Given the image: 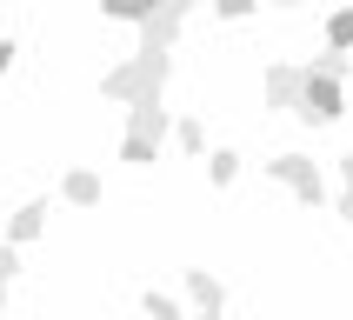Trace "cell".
<instances>
[{"mask_svg": "<svg viewBox=\"0 0 353 320\" xmlns=\"http://www.w3.org/2000/svg\"><path fill=\"white\" fill-rule=\"evenodd\" d=\"M14 54H20V47H14V40H7V34H0V74L14 67Z\"/></svg>", "mask_w": 353, "mask_h": 320, "instance_id": "cell-18", "label": "cell"}, {"mask_svg": "<svg viewBox=\"0 0 353 320\" xmlns=\"http://www.w3.org/2000/svg\"><path fill=\"white\" fill-rule=\"evenodd\" d=\"M167 140H180L187 154H207V127H200V120H174V134H167Z\"/></svg>", "mask_w": 353, "mask_h": 320, "instance_id": "cell-12", "label": "cell"}, {"mask_svg": "<svg viewBox=\"0 0 353 320\" xmlns=\"http://www.w3.org/2000/svg\"><path fill=\"white\" fill-rule=\"evenodd\" d=\"M300 80L307 67H267V107H300Z\"/></svg>", "mask_w": 353, "mask_h": 320, "instance_id": "cell-7", "label": "cell"}, {"mask_svg": "<svg viewBox=\"0 0 353 320\" xmlns=\"http://www.w3.org/2000/svg\"><path fill=\"white\" fill-rule=\"evenodd\" d=\"M187 300H194V314H220V307H227V287H220L207 267H187Z\"/></svg>", "mask_w": 353, "mask_h": 320, "instance_id": "cell-6", "label": "cell"}, {"mask_svg": "<svg viewBox=\"0 0 353 320\" xmlns=\"http://www.w3.org/2000/svg\"><path fill=\"white\" fill-rule=\"evenodd\" d=\"M194 320H220V314H194Z\"/></svg>", "mask_w": 353, "mask_h": 320, "instance_id": "cell-21", "label": "cell"}, {"mask_svg": "<svg viewBox=\"0 0 353 320\" xmlns=\"http://www.w3.org/2000/svg\"><path fill=\"white\" fill-rule=\"evenodd\" d=\"M200 160H207V180H214V187H227V180L240 174V154H234V147H214V154H200Z\"/></svg>", "mask_w": 353, "mask_h": 320, "instance_id": "cell-9", "label": "cell"}, {"mask_svg": "<svg viewBox=\"0 0 353 320\" xmlns=\"http://www.w3.org/2000/svg\"><path fill=\"white\" fill-rule=\"evenodd\" d=\"M314 74H327V80H347V54H334V47H327V54L314 60Z\"/></svg>", "mask_w": 353, "mask_h": 320, "instance_id": "cell-15", "label": "cell"}, {"mask_svg": "<svg viewBox=\"0 0 353 320\" xmlns=\"http://www.w3.org/2000/svg\"><path fill=\"white\" fill-rule=\"evenodd\" d=\"M140 307H147V320H187V314H180V300L167 294V287H147V294H140Z\"/></svg>", "mask_w": 353, "mask_h": 320, "instance_id": "cell-10", "label": "cell"}, {"mask_svg": "<svg viewBox=\"0 0 353 320\" xmlns=\"http://www.w3.org/2000/svg\"><path fill=\"white\" fill-rule=\"evenodd\" d=\"M60 200H74V207H100V174H94V167H67V174H60Z\"/></svg>", "mask_w": 353, "mask_h": 320, "instance_id": "cell-8", "label": "cell"}, {"mask_svg": "<svg viewBox=\"0 0 353 320\" xmlns=\"http://www.w3.org/2000/svg\"><path fill=\"white\" fill-rule=\"evenodd\" d=\"M267 180H280L294 200H307V207H327V180H320V160H307V154H280V160H267Z\"/></svg>", "mask_w": 353, "mask_h": 320, "instance_id": "cell-3", "label": "cell"}, {"mask_svg": "<svg viewBox=\"0 0 353 320\" xmlns=\"http://www.w3.org/2000/svg\"><path fill=\"white\" fill-rule=\"evenodd\" d=\"M327 47H334V54H347V47H353V7L327 14Z\"/></svg>", "mask_w": 353, "mask_h": 320, "instance_id": "cell-11", "label": "cell"}, {"mask_svg": "<svg viewBox=\"0 0 353 320\" xmlns=\"http://www.w3.org/2000/svg\"><path fill=\"white\" fill-rule=\"evenodd\" d=\"M254 7H260V0H214V14H220V20H247Z\"/></svg>", "mask_w": 353, "mask_h": 320, "instance_id": "cell-17", "label": "cell"}, {"mask_svg": "<svg viewBox=\"0 0 353 320\" xmlns=\"http://www.w3.org/2000/svg\"><path fill=\"white\" fill-rule=\"evenodd\" d=\"M167 74H174V54H134V60H120V67H107L100 94L120 100V107H134V100H160V94H167Z\"/></svg>", "mask_w": 353, "mask_h": 320, "instance_id": "cell-1", "label": "cell"}, {"mask_svg": "<svg viewBox=\"0 0 353 320\" xmlns=\"http://www.w3.org/2000/svg\"><path fill=\"white\" fill-rule=\"evenodd\" d=\"M100 14H107V20H127V27L147 20V14H140V0H100Z\"/></svg>", "mask_w": 353, "mask_h": 320, "instance_id": "cell-14", "label": "cell"}, {"mask_svg": "<svg viewBox=\"0 0 353 320\" xmlns=\"http://www.w3.org/2000/svg\"><path fill=\"white\" fill-rule=\"evenodd\" d=\"M307 127H327V120H340L347 107H340V80H327V74H314L307 67V80H300V107H294Z\"/></svg>", "mask_w": 353, "mask_h": 320, "instance_id": "cell-4", "label": "cell"}, {"mask_svg": "<svg viewBox=\"0 0 353 320\" xmlns=\"http://www.w3.org/2000/svg\"><path fill=\"white\" fill-rule=\"evenodd\" d=\"M340 174H347V187H340V220H353V154H340Z\"/></svg>", "mask_w": 353, "mask_h": 320, "instance_id": "cell-16", "label": "cell"}, {"mask_svg": "<svg viewBox=\"0 0 353 320\" xmlns=\"http://www.w3.org/2000/svg\"><path fill=\"white\" fill-rule=\"evenodd\" d=\"M267 7H294V0H267Z\"/></svg>", "mask_w": 353, "mask_h": 320, "instance_id": "cell-20", "label": "cell"}, {"mask_svg": "<svg viewBox=\"0 0 353 320\" xmlns=\"http://www.w3.org/2000/svg\"><path fill=\"white\" fill-rule=\"evenodd\" d=\"M160 7H167V0H140V14H160Z\"/></svg>", "mask_w": 353, "mask_h": 320, "instance_id": "cell-19", "label": "cell"}, {"mask_svg": "<svg viewBox=\"0 0 353 320\" xmlns=\"http://www.w3.org/2000/svg\"><path fill=\"white\" fill-rule=\"evenodd\" d=\"M47 214H54L47 200H20L14 214H7V247H27V240H34L40 227H47Z\"/></svg>", "mask_w": 353, "mask_h": 320, "instance_id": "cell-5", "label": "cell"}, {"mask_svg": "<svg viewBox=\"0 0 353 320\" xmlns=\"http://www.w3.org/2000/svg\"><path fill=\"white\" fill-rule=\"evenodd\" d=\"M167 134H174V114H167L160 100H134V107H127V134H120V160H127V167H154Z\"/></svg>", "mask_w": 353, "mask_h": 320, "instance_id": "cell-2", "label": "cell"}, {"mask_svg": "<svg viewBox=\"0 0 353 320\" xmlns=\"http://www.w3.org/2000/svg\"><path fill=\"white\" fill-rule=\"evenodd\" d=\"M14 274H20V247H7V240H0V307H7V287H14Z\"/></svg>", "mask_w": 353, "mask_h": 320, "instance_id": "cell-13", "label": "cell"}]
</instances>
